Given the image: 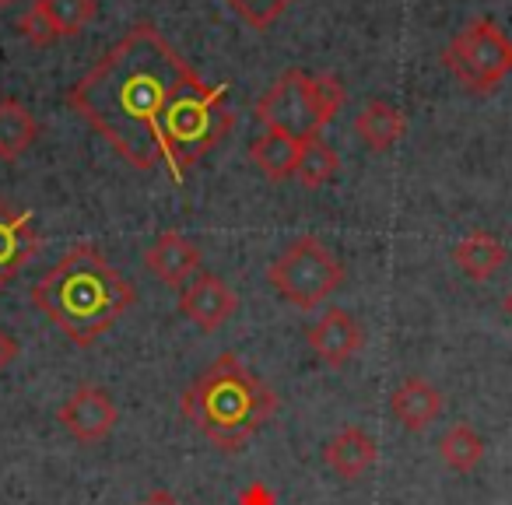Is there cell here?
<instances>
[{
  "mask_svg": "<svg viewBox=\"0 0 512 505\" xmlns=\"http://www.w3.org/2000/svg\"><path fill=\"white\" fill-rule=\"evenodd\" d=\"M193 67L151 22L134 25L78 85L67 102L134 169L165 165L162 113Z\"/></svg>",
  "mask_w": 512,
  "mask_h": 505,
  "instance_id": "obj_1",
  "label": "cell"
},
{
  "mask_svg": "<svg viewBox=\"0 0 512 505\" xmlns=\"http://www.w3.org/2000/svg\"><path fill=\"white\" fill-rule=\"evenodd\" d=\"M134 299V285L92 242L67 249V257L53 264L32 288L39 313L64 330L78 348H92L120 316H127Z\"/></svg>",
  "mask_w": 512,
  "mask_h": 505,
  "instance_id": "obj_2",
  "label": "cell"
},
{
  "mask_svg": "<svg viewBox=\"0 0 512 505\" xmlns=\"http://www.w3.org/2000/svg\"><path fill=\"white\" fill-rule=\"evenodd\" d=\"M179 407L211 446H218L221 453H239L274 418L278 397L264 379H256L239 362V355L228 351L186 386Z\"/></svg>",
  "mask_w": 512,
  "mask_h": 505,
  "instance_id": "obj_3",
  "label": "cell"
},
{
  "mask_svg": "<svg viewBox=\"0 0 512 505\" xmlns=\"http://www.w3.org/2000/svg\"><path fill=\"white\" fill-rule=\"evenodd\" d=\"M235 116L228 109V88L225 85H204L197 71L176 88L162 113V144H165V165H169L172 183L183 186L186 169L211 155L232 130Z\"/></svg>",
  "mask_w": 512,
  "mask_h": 505,
  "instance_id": "obj_4",
  "label": "cell"
},
{
  "mask_svg": "<svg viewBox=\"0 0 512 505\" xmlns=\"http://www.w3.org/2000/svg\"><path fill=\"white\" fill-rule=\"evenodd\" d=\"M344 85L337 74L288 71L271 85V92L256 102V120L267 130L295 137L299 144L320 137V130L344 106Z\"/></svg>",
  "mask_w": 512,
  "mask_h": 505,
  "instance_id": "obj_5",
  "label": "cell"
},
{
  "mask_svg": "<svg viewBox=\"0 0 512 505\" xmlns=\"http://www.w3.org/2000/svg\"><path fill=\"white\" fill-rule=\"evenodd\" d=\"M267 281L295 309H316L344 285V264L316 235H302L267 267Z\"/></svg>",
  "mask_w": 512,
  "mask_h": 505,
  "instance_id": "obj_6",
  "label": "cell"
},
{
  "mask_svg": "<svg viewBox=\"0 0 512 505\" xmlns=\"http://www.w3.org/2000/svg\"><path fill=\"white\" fill-rule=\"evenodd\" d=\"M442 64L456 74V81L467 92H495L512 74V39L495 22L477 18L456 32L453 43L442 50Z\"/></svg>",
  "mask_w": 512,
  "mask_h": 505,
  "instance_id": "obj_7",
  "label": "cell"
},
{
  "mask_svg": "<svg viewBox=\"0 0 512 505\" xmlns=\"http://www.w3.org/2000/svg\"><path fill=\"white\" fill-rule=\"evenodd\" d=\"M57 421L71 432V439L78 442H102L120 421L113 397H109L102 386H78L71 397L60 404Z\"/></svg>",
  "mask_w": 512,
  "mask_h": 505,
  "instance_id": "obj_8",
  "label": "cell"
},
{
  "mask_svg": "<svg viewBox=\"0 0 512 505\" xmlns=\"http://www.w3.org/2000/svg\"><path fill=\"white\" fill-rule=\"evenodd\" d=\"M179 309H183V316L193 323V327L214 334L221 323H228L235 316L239 299H235V292L218 278V274L200 271V274H193V278L186 281L183 295H179Z\"/></svg>",
  "mask_w": 512,
  "mask_h": 505,
  "instance_id": "obj_9",
  "label": "cell"
},
{
  "mask_svg": "<svg viewBox=\"0 0 512 505\" xmlns=\"http://www.w3.org/2000/svg\"><path fill=\"white\" fill-rule=\"evenodd\" d=\"M306 341L313 348V355H320L330 369H341L351 358L362 351V327L348 309H327L313 327L306 330Z\"/></svg>",
  "mask_w": 512,
  "mask_h": 505,
  "instance_id": "obj_10",
  "label": "cell"
},
{
  "mask_svg": "<svg viewBox=\"0 0 512 505\" xmlns=\"http://www.w3.org/2000/svg\"><path fill=\"white\" fill-rule=\"evenodd\" d=\"M39 249L32 211H15L8 200H0V288L8 285Z\"/></svg>",
  "mask_w": 512,
  "mask_h": 505,
  "instance_id": "obj_11",
  "label": "cell"
},
{
  "mask_svg": "<svg viewBox=\"0 0 512 505\" xmlns=\"http://www.w3.org/2000/svg\"><path fill=\"white\" fill-rule=\"evenodd\" d=\"M144 267L162 281L165 288H186L193 274H200V249L186 235L162 232L144 253Z\"/></svg>",
  "mask_w": 512,
  "mask_h": 505,
  "instance_id": "obj_12",
  "label": "cell"
},
{
  "mask_svg": "<svg viewBox=\"0 0 512 505\" xmlns=\"http://www.w3.org/2000/svg\"><path fill=\"white\" fill-rule=\"evenodd\" d=\"M376 456H379L376 439L358 425L341 428V432L323 446V460H327V467L334 470L337 477H344V481H358V477L376 463Z\"/></svg>",
  "mask_w": 512,
  "mask_h": 505,
  "instance_id": "obj_13",
  "label": "cell"
},
{
  "mask_svg": "<svg viewBox=\"0 0 512 505\" xmlns=\"http://www.w3.org/2000/svg\"><path fill=\"white\" fill-rule=\"evenodd\" d=\"M390 411L397 414V421L407 432H425L442 411V393L435 390L428 379L421 376H407L404 383L393 390L390 397Z\"/></svg>",
  "mask_w": 512,
  "mask_h": 505,
  "instance_id": "obj_14",
  "label": "cell"
},
{
  "mask_svg": "<svg viewBox=\"0 0 512 505\" xmlns=\"http://www.w3.org/2000/svg\"><path fill=\"white\" fill-rule=\"evenodd\" d=\"M404 134H407V116L383 99L369 102V106L355 116V137L362 141L365 151H372V155L390 151Z\"/></svg>",
  "mask_w": 512,
  "mask_h": 505,
  "instance_id": "obj_15",
  "label": "cell"
},
{
  "mask_svg": "<svg viewBox=\"0 0 512 505\" xmlns=\"http://www.w3.org/2000/svg\"><path fill=\"white\" fill-rule=\"evenodd\" d=\"M299 155H302V144L295 141V137L278 134V130H264V134L249 144V158H253V165L264 172L271 183L292 179L295 169H299Z\"/></svg>",
  "mask_w": 512,
  "mask_h": 505,
  "instance_id": "obj_16",
  "label": "cell"
},
{
  "mask_svg": "<svg viewBox=\"0 0 512 505\" xmlns=\"http://www.w3.org/2000/svg\"><path fill=\"white\" fill-rule=\"evenodd\" d=\"M453 260L470 281H488L505 264V246L491 232L474 228L453 246Z\"/></svg>",
  "mask_w": 512,
  "mask_h": 505,
  "instance_id": "obj_17",
  "label": "cell"
},
{
  "mask_svg": "<svg viewBox=\"0 0 512 505\" xmlns=\"http://www.w3.org/2000/svg\"><path fill=\"white\" fill-rule=\"evenodd\" d=\"M39 137V123L18 99L0 102V162H18Z\"/></svg>",
  "mask_w": 512,
  "mask_h": 505,
  "instance_id": "obj_18",
  "label": "cell"
},
{
  "mask_svg": "<svg viewBox=\"0 0 512 505\" xmlns=\"http://www.w3.org/2000/svg\"><path fill=\"white\" fill-rule=\"evenodd\" d=\"M439 456H442V463H446L449 470L470 474V470L481 463L484 442H481V435L467 425V421H460V425L446 428V435L439 439Z\"/></svg>",
  "mask_w": 512,
  "mask_h": 505,
  "instance_id": "obj_19",
  "label": "cell"
},
{
  "mask_svg": "<svg viewBox=\"0 0 512 505\" xmlns=\"http://www.w3.org/2000/svg\"><path fill=\"white\" fill-rule=\"evenodd\" d=\"M337 169H341V162H337V151L330 148L327 141L313 137V141L302 144V155H299V169H295V179H299V183L306 186V190H316V186L330 183Z\"/></svg>",
  "mask_w": 512,
  "mask_h": 505,
  "instance_id": "obj_20",
  "label": "cell"
},
{
  "mask_svg": "<svg viewBox=\"0 0 512 505\" xmlns=\"http://www.w3.org/2000/svg\"><path fill=\"white\" fill-rule=\"evenodd\" d=\"M57 36H81L95 18V0H39Z\"/></svg>",
  "mask_w": 512,
  "mask_h": 505,
  "instance_id": "obj_21",
  "label": "cell"
},
{
  "mask_svg": "<svg viewBox=\"0 0 512 505\" xmlns=\"http://www.w3.org/2000/svg\"><path fill=\"white\" fill-rule=\"evenodd\" d=\"M288 4H295V0H228V8H232L246 25H253L256 32L271 29V25L285 15Z\"/></svg>",
  "mask_w": 512,
  "mask_h": 505,
  "instance_id": "obj_22",
  "label": "cell"
},
{
  "mask_svg": "<svg viewBox=\"0 0 512 505\" xmlns=\"http://www.w3.org/2000/svg\"><path fill=\"white\" fill-rule=\"evenodd\" d=\"M18 32H22L32 46H50L53 39H60L57 29H53V22H50V15L43 11L39 0H32L29 8L22 11V18H18Z\"/></svg>",
  "mask_w": 512,
  "mask_h": 505,
  "instance_id": "obj_23",
  "label": "cell"
},
{
  "mask_svg": "<svg viewBox=\"0 0 512 505\" xmlns=\"http://www.w3.org/2000/svg\"><path fill=\"white\" fill-rule=\"evenodd\" d=\"M239 505H274V495L264 488V484H249V488L242 491Z\"/></svg>",
  "mask_w": 512,
  "mask_h": 505,
  "instance_id": "obj_24",
  "label": "cell"
},
{
  "mask_svg": "<svg viewBox=\"0 0 512 505\" xmlns=\"http://www.w3.org/2000/svg\"><path fill=\"white\" fill-rule=\"evenodd\" d=\"M15 355H18V341L8 334V330H0V372L15 362Z\"/></svg>",
  "mask_w": 512,
  "mask_h": 505,
  "instance_id": "obj_25",
  "label": "cell"
},
{
  "mask_svg": "<svg viewBox=\"0 0 512 505\" xmlns=\"http://www.w3.org/2000/svg\"><path fill=\"white\" fill-rule=\"evenodd\" d=\"M137 505H183L179 502L176 495H172V491H165V488H158V491H151V495H144L141 502Z\"/></svg>",
  "mask_w": 512,
  "mask_h": 505,
  "instance_id": "obj_26",
  "label": "cell"
},
{
  "mask_svg": "<svg viewBox=\"0 0 512 505\" xmlns=\"http://www.w3.org/2000/svg\"><path fill=\"white\" fill-rule=\"evenodd\" d=\"M505 309H509V316H512V292L505 295Z\"/></svg>",
  "mask_w": 512,
  "mask_h": 505,
  "instance_id": "obj_27",
  "label": "cell"
},
{
  "mask_svg": "<svg viewBox=\"0 0 512 505\" xmlns=\"http://www.w3.org/2000/svg\"><path fill=\"white\" fill-rule=\"evenodd\" d=\"M8 4H15V0H0V8H8Z\"/></svg>",
  "mask_w": 512,
  "mask_h": 505,
  "instance_id": "obj_28",
  "label": "cell"
}]
</instances>
